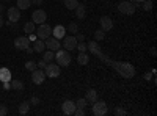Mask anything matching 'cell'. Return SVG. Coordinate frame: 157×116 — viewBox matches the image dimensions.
Listing matches in <instances>:
<instances>
[{
    "label": "cell",
    "instance_id": "4316f807",
    "mask_svg": "<svg viewBox=\"0 0 157 116\" xmlns=\"http://www.w3.org/2000/svg\"><path fill=\"white\" fill-rule=\"evenodd\" d=\"M105 38V32L104 30H96L94 32V41H102Z\"/></svg>",
    "mask_w": 157,
    "mask_h": 116
},
{
    "label": "cell",
    "instance_id": "4dcf8cb0",
    "mask_svg": "<svg viewBox=\"0 0 157 116\" xmlns=\"http://www.w3.org/2000/svg\"><path fill=\"white\" fill-rule=\"evenodd\" d=\"M85 105H86V99H78V100H75V107L77 108H85Z\"/></svg>",
    "mask_w": 157,
    "mask_h": 116
},
{
    "label": "cell",
    "instance_id": "2e32d148",
    "mask_svg": "<svg viewBox=\"0 0 157 116\" xmlns=\"http://www.w3.org/2000/svg\"><path fill=\"white\" fill-rule=\"evenodd\" d=\"M11 80V71L8 68H0V82H10Z\"/></svg>",
    "mask_w": 157,
    "mask_h": 116
},
{
    "label": "cell",
    "instance_id": "836d02e7",
    "mask_svg": "<svg viewBox=\"0 0 157 116\" xmlns=\"http://www.w3.org/2000/svg\"><path fill=\"white\" fill-rule=\"evenodd\" d=\"M29 102H30V105H38V104H39V97H35V96H33Z\"/></svg>",
    "mask_w": 157,
    "mask_h": 116
},
{
    "label": "cell",
    "instance_id": "b9f144b4",
    "mask_svg": "<svg viewBox=\"0 0 157 116\" xmlns=\"http://www.w3.org/2000/svg\"><path fill=\"white\" fill-rule=\"evenodd\" d=\"M25 52H27V54H33V52H35V50H33V49H32V47L29 46L27 49H25Z\"/></svg>",
    "mask_w": 157,
    "mask_h": 116
},
{
    "label": "cell",
    "instance_id": "8d00e7d4",
    "mask_svg": "<svg viewBox=\"0 0 157 116\" xmlns=\"http://www.w3.org/2000/svg\"><path fill=\"white\" fill-rule=\"evenodd\" d=\"M75 39H77V43H82V41H85V36L83 35H77Z\"/></svg>",
    "mask_w": 157,
    "mask_h": 116
},
{
    "label": "cell",
    "instance_id": "ffe728a7",
    "mask_svg": "<svg viewBox=\"0 0 157 116\" xmlns=\"http://www.w3.org/2000/svg\"><path fill=\"white\" fill-rule=\"evenodd\" d=\"M85 99H86V102H91V104H93L94 100H98V91L96 89H88Z\"/></svg>",
    "mask_w": 157,
    "mask_h": 116
},
{
    "label": "cell",
    "instance_id": "52a82bcc",
    "mask_svg": "<svg viewBox=\"0 0 157 116\" xmlns=\"http://www.w3.org/2000/svg\"><path fill=\"white\" fill-rule=\"evenodd\" d=\"M63 47H64V50H68V52L74 50V49L77 47V39H75V36H74V35L64 36V38H63Z\"/></svg>",
    "mask_w": 157,
    "mask_h": 116
},
{
    "label": "cell",
    "instance_id": "277c9868",
    "mask_svg": "<svg viewBox=\"0 0 157 116\" xmlns=\"http://www.w3.org/2000/svg\"><path fill=\"white\" fill-rule=\"evenodd\" d=\"M52 35V27H50V25H47L46 22L44 24H41V25H39V27H38V30H36V36L39 38V39H47V38Z\"/></svg>",
    "mask_w": 157,
    "mask_h": 116
},
{
    "label": "cell",
    "instance_id": "e0dca14e",
    "mask_svg": "<svg viewBox=\"0 0 157 116\" xmlns=\"http://www.w3.org/2000/svg\"><path fill=\"white\" fill-rule=\"evenodd\" d=\"M44 49H46V44H44L43 39H39V38H38V39H35V46H33V50H35V52L43 54Z\"/></svg>",
    "mask_w": 157,
    "mask_h": 116
},
{
    "label": "cell",
    "instance_id": "8fae6325",
    "mask_svg": "<svg viewBox=\"0 0 157 116\" xmlns=\"http://www.w3.org/2000/svg\"><path fill=\"white\" fill-rule=\"evenodd\" d=\"M30 46V39H29V36H19L14 39V47L19 49V50H25Z\"/></svg>",
    "mask_w": 157,
    "mask_h": 116
},
{
    "label": "cell",
    "instance_id": "d6986e66",
    "mask_svg": "<svg viewBox=\"0 0 157 116\" xmlns=\"http://www.w3.org/2000/svg\"><path fill=\"white\" fill-rule=\"evenodd\" d=\"M75 16L78 17V19H85V13H86V9H85V5H80L78 3L77 6H75Z\"/></svg>",
    "mask_w": 157,
    "mask_h": 116
},
{
    "label": "cell",
    "instance_id": "e575fe53",
    "mask_svg": "<svg viewBox=\"0 0 157 116\" xmlns=\"http://www.w3.org/2000/svg\"><path fill=\"white\" fill-rule=\"evenodd\" d=\"M74 114H75V116H83V114H85V110H83V108H75Z\"/></svg>",
    "mask_w": 157,
    "mask_h": 116
},
{
    "label": "cell",
    "instance_id": "7c38bea8",
    "mask_svg": "<svg viewBox=\"0 0 157 116\" xmlns=\"http://www.w3.org/2000/svg\"><path fill=\"white\" fill-rule=\"evenodd\" d=\"M75 108H77L75 107V102H72V100H64L63 105H61V111L64 114H74Z\"/></svg>",
    "mask_w": 157,
    "mask_h": 116
},
{
    "label": "cell",
    "instance_id": "44dd1931",
    "mask_svg": "<svg viewBox=\"0 0 157 116\" xmlns=\"http://www.w3.org/2000/svg\"><path fill=\"white\" fill-rule=\"evenodd\" d=\"M29 110H30V102H29V100H24L22 104L19 105V113H21V114H27Z\"/></svg>",
    "mask_w": 157,
    "mask_h": 116
},
{
    "label": "cell",
    "instance_id": "7402d4cb",
    "mask_svg": "<svg viewBox=\"0 0 157 116\" xmlns=\"http://www.w3.org/2000/svg\"><path fill=\"white\" fill-rule=\"evenodd\" d=\"M43 60H44L46 63H50L52 60H55V54H54V50H49V49H47V52H44V55H43Z\"/></svg>",
    "mask_w": 157,
    "mask_h": 116
},
{
    "label": "cell",
    "instance_id": "d6a6232c",
    "mask_svg": "<svg viewBox=\"0 0 157 116\" xmlns=\"http://www.w3.org/2000/svg\"><path fill=\"white\" fill-rule=\"evenodd\" d=\"M115 114H118V116H126L127 111H126L124 108H115Z\"/></svg>",
    "mask_w": 157,
    "mask_h": 116
},
{
    "label": "cell",
    "instance_id": "83f0119b",
    "mask_svg": "<svg viewBox=\"0 0 157 116\" xmlns=\"http://www.w3.org/2000/svg\"><path fill=\"white\" fill-rule=\"evenodd\" d=\"M66 30H69V32H71L72 35H75V33L78 32V25H77L75 22H71V24L68 25V28H66Z\"/></svg>",
    "mask_w": 157,
    "mask_h": 116
},
{
    "label": "cell",
    "instance_id": "9c48e42d",
    "mask_svg": "<svg viewBox=\"0 0 157 116\" xmlns=\"http://www.w3.org/2000/svg\"><path fill=\"white\" fill-rule=\"evenodd\" d=\"M19 19H21V9L17 6L8 8V22L16 24V22H19Z\"/></svg>",
    "mask_w": 157,
    "mask_h": 116
},
{
    "label": "cell",
    "instance_id": "3957f363",
    "mask_svg": "<svg viewBox=\"0 0 157 116\" xmlns=\"http://www.w3.org/2000/svg\"><path fill=\"white\" fill-rule=\"evenodd\" d=\"M107 111H109V107L104 100H94L93 102V114L94 116H104V114H107Z\"/></svg>",
    "mask_w": 157,
    "mask_h": 116
},
{
    "label": "cell",
    "instance_id": "ee69618b",
    "mask_svg": "<svg viewBox=\"0 0 157 116\" xmlns=\"http://www.w3.org/2000/svg\"><path fill=\"white\" fill-rule=\"evenodd\" d=\"M3 9H5V8H3V5H0V14L3 13Z\"/></svg>",
    "mask_w": 157,
    "mask_h": 116
},
{
    "label": "cell",
    "instance_id": "74e56055",
    "mask_svg": "<svg viewBox=\"0 0 157 116\" xmlns=\"http://www.w3.org/2000/svg\"><path fill=\"white\" fill-rule=\"evenodd\" d=\"M46 64H47V63H46L44 60H41L39 63H36V66H38V68H46Z\"/></svg>",
    "mask_w": 157,
    "mask_h": 116
},
{
    "label": "cell",
    "instance_id": "9a60e30c",
    "mask_svg": "<svg viewBox=\"0 0 157 116\" xmlns=\"http://www.w3.org/2000/svg\"><path fill=\"white\" fill-rule=\"evenodd\" d=\"M44 44L47 46L49 50H58V49H60V39H57V38H50V36H49Z\"/></svg>",
    "mask_w": 157,
    "mask_h": 116
},
{
    "label": "cell",
    "instance_id": "cb8c5ba5",
    "mask_svg": "<svg viewBox=\"0 0 157 116\" xmlns=\"http://www.w3.org/2000/svg\"><path fill=\"white\" fill-rule=\"evenodd\" d=\"M35 22H27L24 25V32L27 33V35H30V33H35Z\"/></svg>",
    "mask_w": 157,
    "mask_h": 116
},
{
    "label": "cell",
    "instance_id": "4fadbf2b",
    "mask_svg": "<svg viewBox=\"0 0 157 116\" xmlns=\"http://www.w3.org/2000/svg\"><path fill=\"white\" fill-rule=\"evenodd\" d=\"M99 24H101V30H104V32H110L113 28V21L109 16H102Z\"/></svg>",
    "mask_w": 157,
    "mask_h": 116
},
{
    "label": "cell",
    "instance_id": "d590c367",
    "mask_svg": "<svg viewBox=\"0 0 157 116\" xmlns=\"http://www.w3.org/2000/svg\"><path fill=\"white\" fill-rule=\"evenodd\" d=\"M8 113V108L5 105H0V116H5Z\"/></svg>",
    "mask_w": 157,
    "mask_h": 116
},
{
    "label": "cell",
    "instance_id": "5b68a950",
    "mask_svg": "<svg viewBox=\"0 0 157 116\" xmlns=\"http://www.w3.org/2000/svg\"><path fill=\"white\" fill-rule=\"evenodd\" d=\"M135 5L132 2H121L120 5H118V11L123 13V14H127V16H132L135 13Z\"/></svg>",
    "mask_w": 157,
    "mask_h": 116
},
{
    "label": "cell",
    "instance_id": "f6af8a7d",
    "mask_svg": "<svg viewBox=\"0 0 157 116\" xmlns=\"http://www.w3.org/2000/svg\"><path fill=\"white\" fill-rule=\"evenodd\" d=\"M135 2H143V0H135Z\"/></svg>",
    "mask_w": 157,
    "mask_h": 116
},
{
    "label": "cell",
    "instance_id": "5bb4252c",
    "mask_svg": "<svg viewBox=\"0 0 157 116\" xmlns=\"http://www.w3.org/2000/svg\"><path fill=\"white\" fill-rule=\"evenodd\" d=\"M52 35H54V38H57V39H63V38L66 36V28H64L63 25H57V27L52 28Z\"/></svg>",
    "mask_w": 157,
    "mask_h": 116
},
{
    "label": "cell",
    "instance_id": "7a4b0ae2",
    "mask_svg": "<svg viewBox=\"0 0 157 116\" xmlns=\"http://www.w3.org/2000/svg\"><path fill=\"white\" fill-rule=\"evenodd\" d=\"M55 60L58 63V66L66 68V66H69V63H71V55H69L68 50H60L58 49V52L55 54Z\"/></svg>",
    "mask_w": 157,
    "mask_h": 116
},
{
    "label": "cell",
    "instance_id": "ab89813d",
    "mask_svg": "<svg viewBox=\"0 0 157 116\" xmlns=\"http://www.w3.org/2000/svg\"><path fill=\"white\" fill-rule=\"evenodd\" d=\"M32 3H33V5H41L43 0H32Z\"/></svg>",
    "mask_w": 157,
    "mask_h": 116
},
{
    "label": "cell",
    "instance_id": "7bdbcfd3",
    "mask_svg": "<svg viewBox=\"0 0 157 116\" xmlns=\"http://www.w3.org/2000/svg\"><path fill=\"white\" fill-rule=\"evenodd\" d=\"M3 24H5V21H3V17H2V14H0V28L3 27Z\"/></svg>",
    "mask_w": 157,
    "mask_h": 116
},
{
    "label": "cell",
    "instance_id": "f546056e",
    "mask_svg": "<svg viewBox=\"0 0 157 116\" xmlns=\"http://www.w3.org/2000/svg\"><path fill=\"white\" fill-rule=\"evenodd\" d=\"M152 2H151V0H143V9H145V11H151L152 9Z\"/></svg>",
    "mask_w": 157,
    "mask_h": 116
},
{
    "label": "cell",
    "instance_id": "8992f818",
    "mask_svg": "<svg viewBox=\"0 0 157 116\" xmlns=\"http://www.w3.org/2000/svg\"><path fill=\"white\" fill-rule=\"evenodd\" d=\"M44 74L47 77H50V79L60 77V66L58 64H54V63H49V64H46V68H44Z\"/></svg>",
    "mask_w": 157,
    "mask_h": 116
},
{
    "label": "cell",
    "instance_id": "484cf974",
    "mask_svg": "<svg viewBox=\"0 0 157 116\" xmlns=\"http://www.w3.org/2000/svg\"><path fill=\"white\" fill-rule=\"evenodd\" d=\"M77 5H78L77 0H64V6H66L68 9H75Z\"/></svg>",
    "mask_w": 157,
    "mask_h": 116
},
{
    "label": "cell",
    "instance_id": "ac0fdd59",
    "mask_svg": "<svg viewBox=\"0 0 157 116\" xmlns=\"http://www.w3.org/2000/svg\"><path fill=\"white\" fill-rule=\"evenodd\" d=\"M77 63L82 64V66H85V64L90 63V55H86V52H80L77 55Z\"/></svg>",
    "mask_w": 157,
    "mask_h": 116
},
{
    "label": "cell",
    "instance_id": "d4e9b609",
    "mask_svg": "<svg viewBox=\"0 0 157 116\" xmlns=\"http://www.w3.org/2000/svg\"><path fill=\"white\" fill-rule=\"evenodd\" d=\"M10 85H11V88H13V89H17V91L24 89V82H21V80H11V82H10Z\"/></svg>",
    "mask_w": 157,
    "mask_h": 116
},
{
    "label": "cell",
    "instance_id": "ba28073f",
    "mask_svg": "<svg viewBox=\"0 0 157 116\" xmlns=\"http://www.w3.org/2000/svg\"><path fill=\"white\" fill-rule=\"evenodd\" d=\"M46 19H47V14H46L44 9H36V11H33V14H32V22H35V24H38V25H41V24L46 22Z\"/></svg>",
    "mask_w": 157,
    "mask_h": 116
},
{
    "label": "cell",
    "instance_id": "603a6c76",
    "mask_svg": "<svg viewBox=\"0 0 157 116\" xmlns=\"http://www.w3.org/2000/svg\"><path fill=\"white\" fill-rule=\"evenodd\" d=\"M32 5V0H17V8L19 9H29Z\"/></svg>",
    "mask_w": 157,
    "mask_h": 116
},
{
    "label": "cell",
    "instance_id": "1f68e13d",
    "mask_svg": "<svg viewBox=\"0 0 157 116\" xmlns=\"http://www.w3.org/2000/svg\"><path fill=\"white\" fill-rule=\"evenodd\" d=\"M75 49H78V52H86L88 50V47H86V43H77V47Z\"/></svg>",
    "mask_w": 157,
    "mask_h": 116
},
{
    "label": "cell",
    "instance_id": "30bf717a",
    "mask_svg": "<svg viewBox=\"0 0 157 116\" xmlns=\"http://www.w3.org/2000/svg\"><path fill=\"white\" fill-rule=\"evenodd\" d=\"M46 79V74H44V69H35L32 71V82L35 85H41Z\"/></svg>",
    "mask_w": 157,
    "mask_h": 116
},
{
    "label": "cell",
    "instance_id": "6da1fadb",
    "mask_svg": "<svg viewBox=\"0 0 157 116\" xmlns=\"http://www.w3.org/2000/svg\"><path fill=\"white\" fill-rule=\"evenodd\" d=\"M86 47H88L90 52L93 54V55H96L101 61H104L105 64H109L110 68H113L118 74L123 77V79L130 80V79H134V77H135V68L132 66V64H130V63H120V61H113V60H110V58L101 50L98 41H90V43L86 44Z\"/></svg>",
    "mask_w": 157,
    "mask_h": 116
},
{
    "label": "cell",
    "instance_id": "f35d334b",
    "mask_svg": "<svg viewBox=\"0 0 157 116\" xmlns=\"http://www.w3.org/2000/svg\"><path fill=\"white\" fill-rule=\"evenodd\" d=\"M143 77H145V80H151V79H152V74H148V72H146Z\"/></svg>",
    "mask_w": 157,
    "mask_h": 116
},
{
    "label": "cell",
    "instance_id": "f1b7e54d",
    "mask_svg": "<svg viewBox=\"0 0 157 116\" xmlns=\"http://www.w3.org/2000/svg\"><path fill=\"white\" fill-rule=\"evenodd\" d=\"M38 66H36V61H27V63H25V69H27V71H35Z\"/></svg>",
    "mask_w": 157,
    "mask_h": 116
},
{
    "label": "cell",
    "instance_id": "60d3db41",
    "mask_svg": "<svg viewBox=\"0 0 157 116\" xmlns=\"http://www.w3.org/2000/svg\"><path fill=\"white\" fill-rule=\"evenodd\" d=\"M3 88H5V89H10V88H11L10 82H3Z\"/></svg>",
    "mask_w": 157,
    "mask_h": 116
}]
</instances>
